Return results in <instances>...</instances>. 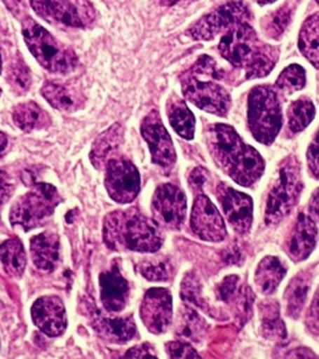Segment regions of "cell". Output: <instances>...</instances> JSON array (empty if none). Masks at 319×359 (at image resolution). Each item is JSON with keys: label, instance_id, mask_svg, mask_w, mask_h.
<instances>
[{"label": "cell", "instance_id": "52", "mask_svg": "<svg viewBox=\"0 0 319 359\" xmlns=\"http://www.w3.org/2000/svg\"><path fill=\"white\" fill-rule=\"evenodd\" d=\"M1 69H3V60H1V52H0V74H1Z\"/></svg>", "mask_w": 319, "mask_h": 359}, {"label": "cell", "instance_id": "23", "mask_svg": "<svg viewBox=\"0 0 319 359\" xmlns=\"http://www.w3.org/2000/svg\"><path fill=\"white\" fill-rule=\"evenodd\" d=\"M124 129L120 124H115L95 140L90 151V161L93 167L102 169L109 161L111 154H115L123 142Z\"/></svg>", "mask_w": 319, "mask_h": 359}, {"label": "cell", "instance_id": "2", "mask_svg": "<svg viewBox=\"0 0 319 359\" xmlns=\"http://www.w3.org/2000/svg\"><path fill=\"white\" fill-rule=\"evenodd\" d=\"M102 237L105 245L112 250L140 253H154L164 241L158 224L133 208L116 210L105 216Z\"/></svg>", "mask_w": 319, "mask_h": 359}, {"label": "cell", "instance_id": "15", "mask_svg": "<svg viewBox=\"0 0 319 359\" xmlns=\"http://www.w3.org/2000/svg\"><path fill=\"white\" fill-rule=\"evenodd\" d=\"M141 320L154 334L165 333L172 322V295L163 287L149 289L142 299Z\"/></svg>", "mask_w": 319, "mask_h": 359}, {"label": "cell", "instance_id": "50", "mask_svg": "<svg viewBox=\"0 0 319 359\" xmlns=\"http://www.w3.org/2000/svg\"><path fill=\"white\" fill-rule=\"evenodd\" d=\"M179 1L181 0H161V4L163 6H175V4H177ZM193 1V0H191Z\"/></svg>", "mask_w": 319, "mask_h": 359}, {"label": "cell", "instance_id": "37", "mask_svg": "<svg viewBox=\"0 0 319 359\" xmlns=\"http://www.w3.org/2000/svg\"><path fill=\"white\" fill-rule=\"evenodd\" d=\"M181 295L185 301H189L193 305L208 310V305L204 301V297L201 294L200 281L193 274H188L184 278L182 285H181Z\"/></svg>", "mask_w": 319, "mask_h": 359}, {"label": "cell", "instance_id": "49", "mask_svg": "<svg viewBox=\"0 0 319 359\" xmlns=\"http://www.w3.org/2000/svg\"><path fill=\"white\" fill-rule=\"evenodd\" d=\"M7 144H8V139H7V136H6L3 132H0V154H3V152L6 151Z\"/></svg>", "mask_w": 319, "mask_h": 359}, {"label": "cell", "instance_id": "10", "mask_svg": "<svg viewBox=\"0 0 319 359\" xmlns=\"http://www.w3.org/2000/svg\"><path fill=\"white\" fill-rule=\"evenodd\" d=\"M252 13L243 1H230L213 13L205 15L194 26L188 29V34L196 40H210L218 34L229 31L234 27L249 23Z\"/></svg>", "mask_w": 319, "mask_h": 359}, {"label": "cell", "instance_id": "26", "mask_svg": "<svg viewBox=\"0 0 319 359\" xmlns=\"http://www.w3.org/2000/svg\"><path fill=\"white\" fill-rule=\"evenodd\" d=\"M168 117L172 128L185 140H191L194 137L196 120L191 109L181 99L173 96L168 102Z\"/></svg>", "mask_w": 319, "mask_h": 359}, {"label": "cell", "instance_id": "30", "mask_svg": "<svg viewBox=\"0 0 319 359\" xmlns=\"http://www.w3.org/2000/svg\"><path fill=\"white\" fill-rule=\"evenodd\" d=\"M298 47L307 60L319 69V13L311 15L304 23Z\"/></svg>", "mask_w": 319, "mask_h": 359}, {"label": "cell", "instance_id": "16", "mask_svg": "<svg viewBox=\"0 0 319 359\" xmlns=\"http://www.w3.org/2000/svg\"><path fill=\"white\" fill-rule=\"evenodd\" d=\"M217 197L231 228L240 234H246L250 231L253 221L252 198L224 184L217 188Z\"/></svg>", "mask_w": 319, "mask_h": 359}, {"label": "cell", "instance_id": "47", "mask_svg": "<svg viewBox=\"0 0 319 359\" xmlns=\"http://www.w3.org/2000/svg\"><path fill=\"white\" fill-rule=\"evenodd\" d=\"M308 210H310V215L313 217L318 218L319 219V189L313 194L310 205H308Z\"/></svg>", "mask_w": 319, "mask_h": 359}, {"label": "cell", "instance_id": "27", "mask_svg": "<svg viewBox=\"0 0 319 359\" xmlns=\"http://www.w3.org/2000/svg\"><path fill=\"white\" fill-rule=\"evenodd\" d=\"M13 120L25 132L46 128L51 124L50 115L34 102L16 105L13 111Z\"/></svg>", "mask_w": 319, "mask_h": 359}, {"label": "cell", "instance_id": "42", "mask_svg": "<svg viewBox=\"0 0 319 359\" xmlns=\"http://www.w3.org/2000/svg\"><path fill=\"white\" fill-rule=\"evenodd\" d=\"M15 182L13 179L3 170H0V206L3 205L13 194Z\"/></svg>", "mask_w": 319, "mask_h": 359}, {"label": "cell", "instance_id": "39", "mask_svg": "<svg viewBox=\"0 0 319 359\" xmlns=\"http://www.w3.org/2000/svg\"><path fill=\"white\" fill-rule=\"evenodd\" d=\"M168 355L172 358H200L196 350L186 342H170L166 345Z\"/></svg>", "mask_w": 319, "mask_h": 359}, {"label": "cell", "instance_id": "24", "mask_svg": "<svg viewBox=\"0 0 319 359\" xmlns=\"http://www.w3.org/2000/svg\"><path fill=\"white\" fill-rule=\"evenodd\" d=\"M285 274L286 268L280 258L265 257L255 270V285L264 294H271L281 283Z\"/></svg>", "mask_w": 319, "mask_h": 359}, {"label": "cell", "instance_id": "51", "mask_svg": "<svg viewBox=\"0 0 319 359\" xmlns=\"http://www.w3.org/2000/svg\"><path fill=\"white\" fill-rule=\"evenodd\" d=\"M255 1H257L258 4H262V6H264V4H270V3H274L276 0H255Z\"/></svg>", "mask_w": 319, "mask_h": 359}, {"label": "cell", "instance_id": "21", "mask_svg": "<svg viewBox=\"0 0 319 359\" xmlns=\"http://www.w3.org/2000/svg\"><path fill=\"white\" fill-rule=\"evenodd\" d=\"M40 92L55 109L65 114L76 112L86 103V96L83 90L74 84L47 81L41 87Z\"/></svg>", "mask_w": 319, "mask_h": 359}, {"label": "cell", "instance_id": "22", "mask_svg": "<svg viewBox=\"0 0 319 359\" xmlns=\"http://www.w3.org/2000/svg\"><path fill=\"white\" fill-rule=\"evenodd\" d=\"M31 256L32 262L38 269L51 271L56 268L59 261L60 241L55 231H43L31 238Z\"/></svg>", "mask_w": 319, "mask_h": 359}, {"label": "cell", "instance_id": "46", "mask_svg": "<svg viewBox=\"0 0 319 359\" xmlns=\"http://www.w3.org/2000/svg\"><path fill=\"white\" fill-rule=\"evenodd\" d=\"M289 358H317L315 354L311 353V350L305 348V347H301V348H297L294 350L293 353L287 354Z\"/></svg>", "mask_w": 319, "mask_h": 359}, {"label": "cell", "instance_id": "14", "mask_svg": "<svg viewBox=\"0 0 319 359\" xmlns=\"http://www.w3.org/2000/svg\"><path fill=\"white\" fill-rule=\"evenodd\" d=\"M191 231L204 241L219 243L226 236V228L224 218L219 215L217 208L204 196H198L191 209Z\"/></svg>", "mask_w": 319, "mask_h": 359}, {"label": "cell", "instance_id": "40", "mask_svg": "<svg viewBox=\"0 0 319 359\" xmlns=\"http://www.w3.org/2000/svg\"><path fill=\"white\" fill-rule=\"evenodd\" d=\"M306 326L311 333L319 334V287L307 311Z\"/></svg>", "mask_w": 319, "mask_h": 359}, {"label": "cell", "instance_id": "18", "mask_svg": "<svg viewBox=\"0 0 319 359\" xmlns=\"http://www.w3.org/2000/svg\"><path fill=\"white\" fill-rule=\"evenodd\" d=\"M88 318L92 329L108 342L125 344L136 335V323L132 316L117 318L108 314L105 316L97 309H92Z\"/></svg>", "mask_w": 319, "mask_h": 359}, {"label": "cell", "instance_id": "9", "mask_svg": "<svg viewBox=\"0 0 319 359\" xmlns=\"http://www.w3.org/2000/svg\"><path fill=\"white\" fill-rule=\"evenodd\" d=\"M34 11L56 26L84 28L96 20V11L88 0H29Z\"/></svg>", "mask_w": 319, "mask_h": 359}, {"label": "cell", "instance_id": "25", "mask_svg": "<svg viewBox=\"0 0 319 359\" xmlns=\"http://www.w3.org/2000/svg\"><path fill=\"white\" fill-rule=\"evenodd\" d=\"M310 290V276L307 271L297 274L289 283L285 292L286 314L290 318H298L306 304L307 294Z\"/></svg>", "mask_w": 319, "mask_h": 359}, {"label": "cell", "instance_id": "19", "mask_svg": "<svg viewBox=\"0 0 319 359\" xmlns=\"http://www.w3.org/2000/svg\"><path fill=\"white\" fill-rule=\"evenodd\" d=\"M99 281L104 309L109 313H118L124 310L129 299V283L123 277L117 265L102 273Z\"/></svg>", "mask_w": 319, "mask_h": 359}, {"label": "cell", "instance_id": "38", "mask_svg": "<svg viewBox=\"0 0 319 359\" xmlns=\"http://www.w3.org/2000/svg\"><path fill=\"white\" fill-rule=\"evenodd\" d=\"M240 278L238 276H228L222 283L217 286V297L224 302H231L238 293Z\"/></svg>", "mask_w": 319, "mask_h": 359}, {"label": "cell", "instance_id": "34", "mask_svg": "<svg viewBox=\"0 0 319 359\" xmlns=\"http://www.w3.org/2000/svg\"><path fill=\"white\" fill-rule=\"evenodd\" d=\"M306 84L305 69L298 65H292L282 71L281 75L277 79L276 86L283 93H294L301 90Z\"/></svg>", "mask_w": 319, "mask_h": 359}, {"label": "cell", "instance_id": "31", "mask_svg": "<svg viewBox=\"0 0 319 359\" xmlns=\"http://www.w3.org/2000/svg\"><path fill=\"white\" fill-rule=\"evenodd\" d=\"M205 322L201 320V317L189 308H184L181 311L179 310V327H177V334L191 339L194 342H198L204 334Z\"/></svg>", "mask_w": 319, "mask_h": 359}, {"label": "cell", "instance_id": "32", "mask_svg": "<svg viewBox=\"0 0 319 359\" xmlns=\"http://www.w3.org/2000/svg\"><path fill=\"white\" fill-rule=\"evenodd\" d=\"M315 108L308 99H299L289 108V127L293 132H301L314 120Z\"/></svg>", "mask_w": 319, "mask_h": 359}, {"label": "cell", "instance_id": "13", "mask_svg": "<svg viewBox=\"0 0 319 359\" xmlns=\"http://www.w3.org/2000/svg\"><path fill=\"white\" fill-rule=\"evenodd\" d=\"M141 135L148 142L152 161L156 165L169 169L176 163V151L158 114L154 111L141 123Z\"/></svg>", "mask_w": 319, "mask_h": 359}, {"label": "cell", "instance_id": "33", "mask_svg": "<svg viewBox=\"0 0 319 359\" xmlns=\"http://www.w3.org/2000/svg\"><path fill=\"white\" fill-rule=\"evenodd\" d=\"M139 271L141 276L149 281L163 283L172 278L173 266L166 258H156V259H145L139 264Z\"/></svg>", "mask_w": 319, "mask_h": 359}, {"label": "cell", "instance_id": "4", "mask_svg": "<svg viewBox=\"0 0 319 359\" xmlns=\"http://www.w3.org/2000/svg\"><path fill=\"white\" fill-rule=\"evenodd\" d=\"M222 79L224 75L215 60L204 55L181 75L179 80L182 93L191 104L209 114L225 116L229 111L230 96L218 83Z\"/></svg>", "mask_w": 319, "mask_h": 359}, {"label": "cell", "instance_id": "36", "mask_svg": "<svg viewBox=\"0 0 319 359\" xmlns=\"http://www.w3.org/2000/svg\"><path fill=\"white\" fill-rule=\"evenodd\" d=\"M293 16V7L290 4L282 6L278 11L271 13L264 23V28L271 38H281L282 34L289 26Z\"/></svg>", "mask_w": 319, "mask_h": 359}, {"label": "cell", "instance_id": "41", "mask_svg": "<svg viewBox=\"0 0 319 359\" xmlns=\"http://www.w3.org/2000/svg\"><path fill=\"white\" fill-rule=\"evenodd\" d=\"M307 165L314 177L319 179V132L307 151Z\"/></svg>", "mask_w": 319, "mask_h": 359}, {"label": "cell", "instance_id": "8", "mask_svg": "<svg viewBox=\"0 0 319 359\" xmlns=\"http://www.w3.org/2000/svg\"><path fill=\"white\" fill-rule=\"evenodd\" d=\"M302 191V179L299 164L294 157L286 158L280 167L266 201L265 219L268 224H277L286 217L298 201Z\"/></svg>", "mask_w": 319, "mask_h": 359}, {"label": "cell", "instance_id": "3", "mask_svg": "<svg viewBox=\"0 0 319 359\" xmlns=\"http://www.w3.org/2000/svg\"><path fill=\"white\" fill-rule=\"evenodd\" d=\"M219 51L230 65L243 68L247 79L266 76L278 59V51L262 43L249 23L229 29L221 39Z\"/></svg>", "mask_w": 319, "mask_h": 359}, {"label": "cell", "instance_id": "1", "mask_svg": "<svg viewBox=\"0 0 319 359\" xmlns=\"http://www.w3.org/2000/svg\"><path fill=\"white\" fill-rule=\"evenodd\" d=\"M210 154L230 179L250 187L264 173L265 163L253 147L243 142L238 133L226 124H215L206 132Z\"/></svg>", "mask_w": 319, "mask_h": 359}, {"label": "cell", "instance_id": "17", "mask_svg": "<svg viewBox=\"0 0 319 359\" xmlns=\"http://www.w3.org/2000/svg\"><path fill=\"white\" fill-rule=\"evenodd\" d=\"M32 321L50 337H59L67 329V314L63 301L59 297H41L31 309Z\"/></svg>", "mask_w": 319, "mask_h": 359}, {"label": "cell", "instance_id": "12", "mask_svg": "<svg viewBox=\"0 0 319 359\" xmlns=\"http://www.w3.org/2000/svg\"><path fill=\"white\" fill-rule=\"evenodd\" d=\"M152 210L157 224L168 229H179L186 215V197L175 185H160L154 192Z\"/></svg>", "mask_w": 319, "mask_h": 359}, {"label": "cell", "instance_id": "29", "mask_svg": "<svg viewBox=\"0 0 319 359\" xmlns=\"http://www.w3.org/2000/svg\"><path fill=\"white\" fill-rule=\"evenodd\" d=\"M0 262L10 277L20 278L23 276L27 265L26 252L18 238L7 240L0 245Z\"/></svg>", "mask_w": 319, "mask_h": 359}, {"label": "cell", "instance_id": "7", "mask_svg": "<svg viewBox=\"0 0 319 359\" xmlns=\"http://www.w3.org/2000/svg\"><path fill=\"white\" fill-rule=\"evenodd\" d=\"M247 123L257 142L271 144L282 127V111L277 93L266 86L255 87L249 95Z\"/></svg>", "mask_w": 319, "mask_h": 359}, {"label": "cell", "instance_id": "44", "mask_svg": "<svg viewBox=\"0 0 319 359\" xmlns=\"http://www.w3.org/2000/svg\"><path fill=\"white\" fill-rule=\"evenodd\" d=\"M148 357H156L154 347L148 344L133 347L125 354V358H148Z\"/></svg>", "mask_w": 319, "mask_h": 359}, {"label": "cell", "instance_id": "6", "mask_svg": "<svg viewBox=\"0 0 319 359\" xmlns=\"http://www.w3.org/2000/svg\"><path fill=\"white\" fill-rule=\"evenodd\" d=\"M63 201V197L51 184H36L29 192L20 196L10 210L13 226L29 231L44 225Z\"/></svg>", "mask_w": 319, "mask_h": 359}, {"label": "cell", "instance_id": "35", "mask_svg": "<svg viewBox=\"0 0 319 359\" xmlns=\"http://www.w3.org/2000/svg\"><path fill=\"white\" fill-rule=\"evenodd\" d=\"M7 80L10 83V87L13 93L16 95H25L27 90H29L31 86V72L28 67L25 65V62L18 57L13 60L8 65V72H7Z\"/></svg>", "mask_w": 319, "mask_h": 359}, {"label": "cell", "instance_id": "5", "mask_svg": "<svg viewBox=\"0 0 319 359\" xmlns=\"http://www.w3.org/2000/svg\"><path fill=\"white\" fill-rule=\"evenodd\" d=\"M22 31L28 50L46 69L62 75L76 69L79 60L75 52L53 38L35 20L27 16L22 20Z\"/></svg>", "mask_w": 319, "mask_h": 359}, {"label": "cell", "instance_id": "54", "mask_svg": "<svg viewBox=\"0 0 319 359\" xmlns=\"http://www.w3.org/2000/svg\"><path fill=\"white\" fill-rule=\"evenodd\" d=\"M0 95H1V90H0Z\"/></svg>", "mask_w": 319, "mask_h": 359}, {"label": "cell", "instance_id": "45", "mask_svg": "<svg viewBox=\"0 0 319 359\" xmlns=\"http://www.w3.org/2000/svg\"><path fill=\"white\" fill-rule=\"evenodd\" d=\"M206 182V170L203 168H196L189 176V184L194 189H201Z\"/></svg>", "mask_w": 319, "mask_h": 359}, {"label": "cell", "instance_id": "43", "mask_svg": "<svg viewBox=\"0 0 319 359\" xmlns=\"http://www.w3.org/2000/svg\"><path fill=\"white\" fill-rule=\"evenodd\" d=\"M6 7L13 13V16L16 19H19L20 22L27 18V8L25 4V0H1Z\"/></svg>", "mask_w": 319, "mask_h": 359}, {"label": "cell", "instance_id": "48", "mask_svg": "<svg viewBox=\"0 0 319 359\" xmlns=\"http://www.w3.org/2000/svg\"><path fill=\"white\" fill-rule=\"evenodd\" d=\"M238 258H241V255L237 249H230L229 253L225 256V259L229 262V264H237L238 262Z\"/></svg>", "mask_w": 319, "mask_h": 359}, {"label": "cell", "instance_id": "28", "mask_svg": "<svg viewBox=\"0 0 319 359\" xmlns=\"http://www.w3.org/2000/svg\"><path fill=\"white\" fill-rule=\"evenodd\" d=\"M259 318H261V332L265 338L271 341H285L286 327L280 316V306L274 301H265L259 304Z\"/></svg>", "mask_w": 319, "mask_h": 359}, {"label": "cell", "instance_id": "20", "mask_svg": "<svg viewBox=\"0 0 319 359\" xmlns=\"http://www.w3.org/2000/svg\"><path fill=\"white\" fill-rule=\"evenodd\" d=\"M317 238L318 229L315 222L313 221L311 216L301 213L297 218V222L294 224L293 231L290 233L287 243V250L292 259L295 262L306 259L314 250Z\"/></svg>", "mask_w": 319, "mask_h": 359}, {"label": "cell", "instance_id": "53", "mask_svg": "<svg viewBox=\"0 0 319 359\" xmlns=\"http://www.w3.org/2000/svg\"><path fill=\"white\" fill-rule=\"evenodd\" d=\"M317 3H318V4H319V0H317Z\"/></svg>", "mask_w": 319, "mask_h": 359}, {"label": "cell", "instance_id": "11", "mask_svg": "<svg viewBox=\"0 0 319 359\" xmlns=\"http://www.w3.org/2000/svg\"><path fill=\"white\" fill-rule=\"evenodd\" d=\"M105 188L118 204L132 203L140 192V173L127 158H109L105 165Z\"/></svg>", "mask_w": 319, "mask_h": 359}]
</instances>
